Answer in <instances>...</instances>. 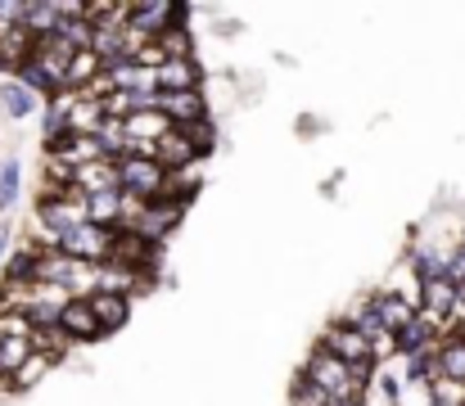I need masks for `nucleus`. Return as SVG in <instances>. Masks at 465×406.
<instances>
[{"instance_id": "1", "label": "nucleus", "mask_w": 465, "mask_h": 406, "mask_svg": "<svg viewBox=\"0 0 465 406\" xmlns=\"http://www.w3.org/2000/svg\"><path fill=\"white\" fill-rule=\"evenodd\" d=\"M303 380H312L321 393H330L334 402H357L361 393H357V384H352V366L348 361H339L330 348H316L308 357V366H303Z\"/></svg>"}, {"instance_id": "2", "label": "nucleus", "mask_w": 465, "mask_h": 406, "mask_svg": "<svg viewBox=\"0 0 465 406\" xmlns=\"http://www.w3.org/2000/svg\"><path fill=\"white\" fill-rule=\"evenodd\" d=\"M118 181H123V194L158 203L163 190H167V167H163L158 158H145V153H127V158L118 163Z\"/></svg>"}, {"instance_id": "3", "label": "nucleus", "mask_w": 465, "mask_h": 406, "mask_svg": "<svg viewBox=\"0 0 465 406\" xmlns=\"http://www.w3.org/2000/svg\"><path fill=\"white\" fill-rule=\"evenodd\" d=\"M114 249H118V231H109V226H95V222H91V226H82V231L64 235L54 253H68V258H77V262H95V267H104V262L114 258Z\"/></svg>"}, {"instance_id": "4", "label": "nucleus", "mask_w": 465, "mask_h": 406, "mask_svg": "<svg viewBox=\"0 0 465 406\" xmlns=\"http://www.w3.org/2000/svg\"><path fill=\"white\" fill-rule=\"evenodd\" d=\"M321 348H330V352H334L339 361H348V366H375V348H371V339H366L361 330L343 325V321L325 330Z\"/></svg>"}, {"instance_id": "5", "label": "nucleus", "mask_w": 465, "mask_h": 406, "mask_svg": "<svg viewBox=\"0 0 465 406\" xmlns=\"http://www.w3.org/2000/svg\"><path fill=\"white\" fill-rule=\"evenodd\" d=\"M158 114H167L176 127L208 123V114H203V95H199V91H163V95H158Z\"/></svg>"}, {"instance_id": "6", "label": "nucleus", "mask_w": 465, "mask_h": 406, "mask_svg": "<svg viewBox=\"0 0 465 406\" xmlns=\"http://www.w3.org/2000/svg\"><path fill=\"white\" fill-rule=\"evenodd\" d=\"M176 23H181V9L167 5V0H158V5H132V27L141 36H150V41H158L163 32H172Z\"/></svg>"}, {"instance_id": "7", "label": "nucleus", "mask_w": 465, "mask_h": 406, "mask_svg": "<svg viewBox=\"0 0 465 406\" xmlns=\"http://www.w3.org/2000/svg\"><path fill=\"white\" fill-rule=\"evenodd\" d=\"M59 330H64L73 343H91V339H100V334H104V325H100V316H95V307H91L86 298H73V302H68V312H64Z\"/></svg>"}, {"instance_id": "8", "label": "nucleus", "mask_w": 465, "mask_h": 406, "mask_svg": "<svg viewBox=\"0 0 465 406\" xmlns=\"http://www.w3.org/2000/svg\"><path fill=\"white\" fill-rule=\"evenodd\" d=\"M154 158L163 163V167H167V172H185V167H190V158H199V144H194L190 135L176 127V132L167 135V140H158Z\"/></svg>"}, {"instance_id": "9", "label": "nucleus", "mask_w": 465, "mask_h": 406, "mask_svg": "<svg viewBox=\"0 0 465 406\" xmlns=\"http://www.w3.org/2000/svg\"><path fill=\"white\" fill-rule=\"evenodd\" d=\"M158 86H163V91H199V68H194V59H163V64H158Z\"/></svg>"}, {"instance_id": "10", "label": "nucleus", "mask_w": 465, "mask_h": 406, "mask_svg": "<svg viewBox=\"0 0 465 406\" xmlns=\"http://www.w3.org/2000/svg\"><path fill=\"white\" fill-rule=\"evenodd\" d=\"M375 307H380V316H384V325H389L393 334H402V330L420 316V307H416V302H407V298H398V293H380V298H375Z\"/></svg>"}, {"instance_id": "11", "label": "nucleus", "mask_w": 465, "mask_h": 406, "mask_svg": "<svg viewBox=\"0 0 465 406\" xmlns=\"http://www.w3.org/2000/svg\"><path fill=\"white\" fill-rule=\"evenodd\" d=\"M439 380L465 384V334H448L439 343Z\"/></svg>"}, {"instance_id": "12", "label": "nucleus", "mask_w": 465, "mask_h": 406, "mask_svg": "<svg viewBox=\"0 0 465 406\" xmlns=\"http://www.w3.org/2000/svg\"><path fill=\"white\" fill-rule=\"evenodd\" d=\"M0 104H5L14 118H27L32 104H36V91H32L23 77H5V82H0Z\"/></svg>"}, {"instance_id": "13", "label": "nucleus", "mask_w": 465, "mask_h": 406, "mask_svg": "<svg viewBox=\"0 0 465 406\" xmlns=\"http://www.w3.org/2000/svg\"><path fill=\"white\" fill-rule=\"evenodd\" d=\"M86 302L95 307V316H100L104 334H109V330H118V325L127 321V298H123V293H91Z\"/></svg>"}, {"instance_id": "14", "label": "nucleus", "mask_w": 465, "mask_h": 406, "mask_svg": "<svg viewBox=\"0 0 465 406\" xmlns=\"http://www.w3.org/2000/svg\"><path fill=\"white\" fill-rule=\"evenodd\" d=\"M154 45H158V54H163V59H190V32H185L181 23H176L172 32H163Z\"/></svg>"}, {"instance_id": "15", "label": "nucleus", "mask_w": 465, "mask_h": 406, "mask_svg": "<svg viewBox=\"0 0 465 406\" xmlns=\"http://www.w3.org/2000/svg\"><path fill=\"white\" fill-rule=\"evenodd\" d=\"M36 325L23 312H0V339H32Z\"/></svg>"}, {"instance_id": "16", "label": "nucleus", "mask_w": 465, "mask_h": 406, "mask_svg": "<svg viewBox=\"0 0 465 406\" xmlns=\"http://www.w3.org/2000/svg\"><path fill=\"white\" fill-rule=\"evenodd\" d=\"M50 361H54V357L36 352V357H32V361H27V366H23V371L14 375V393H18V389H32V384H36V380L45 375V366H50Z\"/></svg>"}, {"instance_id": "17", "label": "nucleus", "mask_w": 465, "mask_h": 406, "mask_svg": "<svg viewBox=\"0 0 465 406\" xmlns=\"http://www.w3.org/2000/svg\"><path fill=\"white\" fill-rule=\"evenodd\" d=\"M14 194H18V163L9 158V163L0 167V208H9Z\"/></svg>"}, {"instance_id": "18", "label": "nucleus", "mask_w": 465, "mask_h": 406, "mask_svg": "<svg viewBox=\"0 0 465 406\" xmlns=\"http://www.w3.org/2000/svg\"><path fill=\"white\" fill-rule=\"evenodd\" d=\"M294 402L299 406H330L334 398H330V393H321L312 380H299V384H294Z\"/></svg>"}, {"instance_id": "19", "label": "nucleus", "mask_w": 465, "mask_h": 406, "mask_svg": "<svg viewBox=\"0 0 465 406\" xmlns=\"http://www.w3.org/2000/svg\"><path fill=\"white\" fill-rule=\"evenodd\" d=\"M330 406H361V398H357V402H330Z\"/></svg>"}, {"instance_id": "20", "label": "nucleus", "mask_w": 465, "mask_h": 406, "mask_svg": "<svg viewBox=\"0 0 465 406\" xmlns=\"http://www.w3.org/2000/svg\"><path fill=\"white\" fill-rule=\"evenodd\" d=\"M0 258H5V231H0Z\"/></svg>"}]
</instances>
